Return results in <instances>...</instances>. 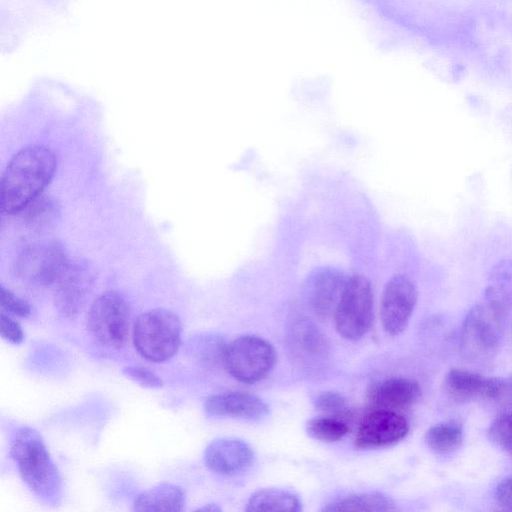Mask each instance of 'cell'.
Instances as JSON below:
<instances>
[{
  "mask_svg": "<svg viewBox=\"0 0 512 512\" xmlns=\"http://www.w3.org/2000/svg\"><path fill=\"white\" fill-rule=\"evenodd\" d=\"M445 384L450 394L457 399L484 398L499 401L503 378L486 377L464 369H451L445 377Z\"/></svg>",
  "mask_w": 512,
  "mask_h": 512,
  "instance_id": "e0dca14e",
  "label": "cell"
},
{
  "mask_svg": "<svg viewBox=\"0 0 512 512\" xmlns=\"http://www.w3.org/2000/svg\"><path fill=\"white\" fill-rule=\"evenodd\" d=\"M408 431L407 420L398 412L372 409L360 421L355 445L360 449L390 446L402 440Z\"/></svg>",
  "mask_w": 512,
  "mask_h": 512,
  "instance_id": "30bf717a",
  "label": "cell"
},
{
  "mask_svg": "<svg viewBox=\"0 0 512 512\" xmlns=\"http://www.w3.org/2000/svg\"><path fill=\"white\" fill-rule=\"evenodd\" d=\"M0 304L2 311L13 316L28 317L31 314L30 304L4 286L0 288Z\"/></svg>",
  "mask_w": 512,
  "mask_h": 512,
  "instance_id": "4316f807",
  "label": "cell"
},
{
  "mask_svg": "<svg viewBox=\"0 0 512 512\" xmlns=\"http://www.w3.org/2000/svg\"><path fill=\"white\" fill-rule=\"evenodd\" d=\"M417 289L406 275H395L386 284L381 300V323L390 335L402 333L417 303Z\"/></svg>",
  "mask_w": 512,
  "mask_h": 512,
  "instance_id": "9c48e42d",
  "label": "cell"
},
{
  "mask_svg": "<svg viewBox=\"0 0 512 512\" xmlns=\"http://www.w3.org/2000/svg\"><path fill=\"white\" fill-rule=\"evenodd\" d=\"M425 442L434 453L451 455L463 443V429L460 424L452 421L435 424L427 430Z\"/></svg>",
  "mask_w": 512,
  "mask_h": 512,
  "instance_id": "7402d4cb",
  "label": "cell"
},
{
  "mask_svg": "<svg viewBox=\"0 0 512 512\" xmlns=\"http://www.w3.org/2000/svg\"><path fill=\"white\" fill-rule=\"evenodd\" d=\"M288 336L292 356L304 368H316L326 361L329 343L312 321L297 319L292 323Z\"/></svg>",
  "mask_w": 512,
  "mask_h": 512,
  "instance_id": "5bb4252c",
  "label": "cell"
},
{
  "mask_svg": "<svg viewBox=\"0 0 512 512\" xmlns=\"http://www.w3.org/2000/svg\"><path fill=\"white\" fill-rule=\"evenodd\" d=\"M334 318L337 332L346 340L358 341L366 335L373 318V291L365 276L347 278Z\"/></svg>",
  "mask_w": 512,
  "mask_h": 512,
  "instance_id": "5b68a950",
  "label": "cell"
},
{
  "mask_svg": "<svg viewBox=\"0 0 512 512\" xmlns=\"http://www.w3.org/2000/svg\"><path fill=\"white\" fill-rule=\"evenodd\" d=\"M181 321L177 314L164 308L142 313L133 329V341L139 354L152 362H164L178 351Z\"/></svg>",
  "mask_w": 512,
  "mask_h": 512,
  "instance_id": "277c9868",
  "label": "cell"
},
{
  "mask_svg": "<svg viewBox=\"0 0 512 512\" xmlns=\"http://www.w3.org/2000/svg\"><path fill=\"white\" fill-rule=\"evenodd\" d=\"M315 407L326 415L344 420L345 416L350 414L346 398L337 392L327 391L321 393L316 398Z\"/></svg>",
  "mask_w": 512,
  "mask_h": 512,
  "instance_id": "d4e9b609",
  "label": "cell"
},
{
  "mask_svg": "<svg viewBox=\"0 0 512 512\" xmlns=\"http://www.w3.org/2000/svg\"><path fill=\"white\" fill-rule=\"evenodd\" d=\"M93 271L83 260L69 261L55 286L57 308L66 317H74L81 309L93 283Z\"/></svg>",
  "mask_w": 512,
  "mask_h": 512,
  "instance_id": "7c38bea8",
  "label": "cell"
},
{
  "mask_svg": "<svg viewBox=\"0 0 512 512\" xmlns=\"http://www.w3.org/2000/svg\"><path fill=\"white\" fill-rule=\"evenodd\" d=\"M252 447L238 438H217L204 451V462L213 472L234 476L247 471L254 463Z\"/></svg>",
  "mask_w": 512,
  "mask_h": 512,
  "instance_id": "4fadbf2b",
  "label": "cell"
},
{
  "mask_svg": "<svg viewBox=\"0 0 512 512\" xmlns=\"http://www.w3.org/2000/svg\"><path fill=\"white\" fill-rule=\"evenodd\" d=\"M10 455L22 480L41 500L56 503L61 493V478L38 431L19 429L11 443Z\"/></svg>",
  "mask_w": 512,
  "mask_h": 512,
  "instance_id": "7a4b0ae2",
  "label": "cell"
},
{
  "mask_svg": "<svg viewBox=\"0 0 512 512\" xmlns=\"http://www.w3.org/2000/svg\"><path fill=\"white\" fill-rule=\"evenodd\" d=\"M245 510L249 512H298L302 510V505L299 498L290 491L265 488L251 495Z\"/></svg>",
  "mask_w": 512,
  "mask_h": 512,
  "instance_id": "ffe728a7",
  "label": "cell"
},
{
  "mask_svg": "<svg viewBox=\"0 0 512 512\" xmlns=\"http://www.w3.org/2000/svg\"><path fill=\"white\" fill-rule=\"evenodd\" d=\"M306 429L311 437L323 442L339 441L349 432L346 420L329 415L310 419Z\"/></svg>",
  "mask_w": 512,
  "mask_h": 512,
  "instance_id": "603a6c76",
  "label": "cell"
},
{
  "mask_svg": "<svg viewBox=\"0 0 512 512\" xmlns=\"http://www.w3.org/2000/svg\"><path fill=\"white\" fill-rule=\"evenodd\" d=\"M56 169L51 149L33 145L23 148L7 165L0 183L2 212L14 214L38 197Z\"/></svg>",
  "mask_w": 512,
  "mask_h": 512,
  "instance_id": "6da1fadb",
  "label": "cell"
},
{
  "mask_svg": "<svg viewBox=\"0 0 512 512\" xmlns=\"http://www.w3.org/2000/svg\"><path fill=\"white\" fill-rule=\"evenodd\" d=\"M484 299L512 311V260L503 259L497 262L488 275L483 293Z\"/></svg>",
  "mask_w": 512,
  "mask_h": 512,
  "instance_id": "d6986e66",
  "label": "cell"
},
{
  "mask_svg": "<svg viewBox=\"0 0 512 512\" xmlns=\"http://www.w3.org/2000/svg\"><path fill=\"white\" fill-rule=\"evenodd\" d=\"M419 384L410 378L392 377L371 386L367 401L372 409L401 411L412 407L420 398Z\"/></svg>",
  "mask_w": 512,
  "mask_h": 512,
  "instance_id": "2e32d148",
  "label": "cell"
},
{
  "mask_svg": "<svg viewBox=\"0 0 512 512\" xmlns=\"http://www.w3.org/2000/svg\"><path fill=\"white\" fill-rule=\"evenodd\" d=\"M510 314L484 298L471 307L460 332L463 356L476 363L493 360L502 345Z\"/></svg>",
  "mask_w": 512,
  "mask_h": 512,
  "instance_id": "3957f363",
  "label": "cell"
},
{
  "mask_svg": "<svg viewBox=\"0 0 512 512\" xmlns=\"http://www.w3.org/2000/svg\"><path fill=\"white\" fill-rule=\"evenodd\" d=\"M396 509L394 501L387 495L380 492H362L329 503L323 511L389 512Z\"/></svg>",
  "mask_w": 512,
  "mask_h": 512,
  "instance_id": "44dd1931",
  "label": "cell"
},
{
  "mask_svg": "<svg viewBox=\"0 0 512 512\" xmlns=\"http://www.w3.org/2000/svg\"><path fill=\"white\" fill-rule=\"evenodd\" d=\"M488 435L495 445L512 456V412L495 418L489 427Z\"/></svg>",
  "mask_w": 512,
  "mask_h": 512,
  "instance_id": "cb8c5ba5",
  "label": "cell"
},
{
  "mask_svg": "<svg viewBox=\"0 0 512 512\" xmlns=\"http://www.w3.org/2000/svg\"><path fill=\"white\" fill-rule=\"evenodd\" d=\"M209 416L260 420L268 414L267 404L258 396L242 391H227L209 396L204 403Z\"/></svg>",
  "mask_w": 512,
  "mask_h": 512,
  "instance_id": "9a60e30c",
  "label": "cell"
},
{
  "mask_svg": "<svg viewBox=\"0 0 512 512\" xmlns=\"http://www.w3.org/2000/svg\"><path fill=\"white\" fill-rule=\"evenodd\" d=\"M276 354L272 345L256 335H243L226 345L222 362L238 381L256 383L272 371Z\"/></svg>",
  "mask_w": 512,
  "mask_h": 512,
  "instance_id": "8992f818",
  "label": "cell"
},
{
  "mask_svg": "<svg viewBox=\"0 0 512 512\" xmlns=\"http://www.w3.org/2000/svg\"><path fill=\"white\" fill-rule=\"evenodd\" d=\"M69 259L61 243L55 240L33 243L25 248L15 262L17 276L37 286L54 284Z\"/></svg>",
  "mask_w": 512,
  "mask_h": 512,
  "instance_id": "ba28073f",
  "label": "cell"
},
{
  "mask_svg": "<svg viewBox=\"0 0 512 512\" xmlns=\"http://www.w3.org/2000/svg\"><path fill=\"white\" fill-rule=\"evenodd\" d=\"M21 211H23V218L30 224L42 225L52 216L54 208L49 200L44 198L40 199L38 196Z\"/></svg>",
  "mask_w": 512,
  "mask_h": 512,
  "instance_id": "484cf974",
  "label": "cell"
},
{
  "mask_svg": "<svg viewBox=\"0 0 512 512\" xmlns=\"http://www.w3.org/2000/svg\"><path fill=\"white\" fill-rule=\"evenodd\" d=\"M122 373L145 388L157 389L163 386V380L154 371L142 366H126Z\"/></svg>",
  "mask_w": 512,
  "mask_h": 512,
  "instance_id": "83f0119b",
  "label": "cell"
},
{
  "mask_svg": "<svg viewBox=\"0 0 512 512\" xmlns=\"http://www.w3.org/2000/svg\"><path fill=\"white\" fill-rule=\"evenodd\" d=\"M198 510H204V511H220L221 509L216 506L215 504H207L204 507H200Z\"/></svg>",
  "mask_w": 512,
  "mask_h": 512,
  "instance_id": "1f68e13d",
  "label": "cell"
},
{
  "mask_svg": "<svg viewBox=\"0 0 512 512\" xmlns=\"http://www.w3.org/2000/svg\"><path fill=\"white\" fill-rule=\"evenodd\" d=\"M499 402L512 405V375L503 378V387Z\"/></svg>",
  "mask_w": 512,
  "mask_h": 512,
  "instance_id": "4dcf8cb0",
  "label": "cell"
},
{
  "mask_svg": "<svg viewBox=\"0 0 512 512\" xmlns=\"http://www.w3.org/2000/svg\"><path fill=\"white\" fill-rule=\"evenodd\" d=\"M496 499L505 510L512 511V476L507 477L497 486Z\"/></svg>",
  "mask_w": 512,
  "mask_h": 512,
  "instance_id": "f546056e",
  "label": "cell"
},
{
  "mask_svg": "<svg viewBox=\"0 0 512 512\" xmlns=\"http://www.w3.org/2000/svg\"><path fill=\"white\" fill-rule=\"evenodd\" d=\"M91 336L100 345L119 348L126 343L130 327V309L115 291H108L92 303L87 317Z\"/></svg>",
  "mask_w": 512,
  "mask_h": 512,
  "instance_id": "52a82bcc",
  "label": "cell"
},
{
  "mask_svg": "<svg viewBox=\"0 0 512 512\" xmlns=\"http://www.w3.org/2000/svg\"><path fill=\"white\" fill-rule=\"evenodd\" d=\"M347 278L335 268H321L309 276L304 286V300L320 320L334 315Z\"/></svg>",
  "mask_w": 512,
  "mask_h": 512,
  "instance_id": "8fae6325",
  "label": "cell"
},
{
  "mask_svg": "<svg viewBox=\"0 0 512 512\" xmlns=\"http://www.w3.org/2000/svg\"><path fill=\"white\" fill-rule=\"evenodd\" d=\"M185 505V493L171 483H160L153 488L141 492L134 501L136 511H181Z\"/></svg>",
  "mask_w": 512,
  "mask_h": 512,
  "instance_id": "ac0fdd59",
  "label": "cell"
},
{
  "mask_svg": "<svg viewBox=\"0 0 512 512\" xmlns=\"http://www.w3.org/2000/svg\"><path fill=\"white\" fill-rule=\"evenodd\" d=\"M0 333L3 339L13 344H20L24 339L20 324L4 311L0 314Z\"/></svg>",
  "mask_w": 512,
  "mask_h": 512,
  "instance_id": "f1b7e54d",
  "label": "cell"
}]
</instances>
